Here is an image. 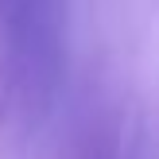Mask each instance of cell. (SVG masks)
Here are the masks:
<instances>
[{
	"label": "cell",
	"instance_id": "obj_1",
	"mask_svg": "<svg viewBox=\"0 0 159 159\" xmlns=\"http://www.w3.org/2000/svg\"><path fill=\"white\" fill-rule=\"evenodd\" d=\"M70 0H0V70L23 116H43L66 82Z\"/></svg>",
	"mask_w": 159,
	"mask_h": 159
}]
</instances>
